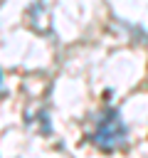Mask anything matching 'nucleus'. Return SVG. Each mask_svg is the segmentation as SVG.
<instances>
[{
  "label": "nucleus",
  "instance_id": "f03ea898",
  "mask_svg": "<svg viewBox=\"0 0 148 158\" xmlns=\"http://www.w3.org/2000/svg\"><path fill=\"white\" fill-rule=\"evenodd\" d=\"M0 84H2V77H0Z\"/></svg>",
  "mask_w": 148,
  "mask_h": 158
},
{
  "label": "nucleus",
  "instance_id": "f257e3e1",
  "mask_svg": "<svg viewBox=\"0 0 148 158\" xmlns=\"http://www.w3.org/2000/svg\"><path fill=\"white\" fill-rule=\"evenodd\" d=\"M123 141H126V126L121 121V114L116 109L104 111L94 131V143L101 151H116L118 146H123Z\"/></svg>",
  "mask_w": 148,
  "mask_h": 158
}]
</instances>
